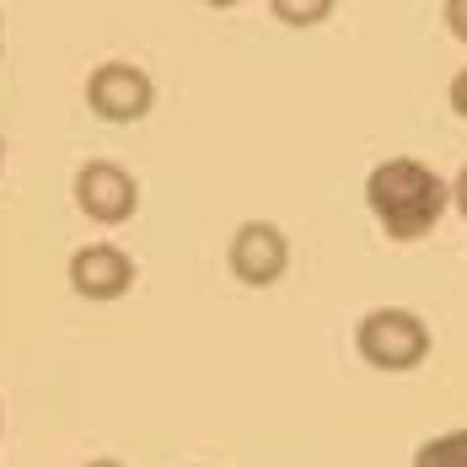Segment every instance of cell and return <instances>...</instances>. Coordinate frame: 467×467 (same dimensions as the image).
<instances>
[{
	"label": "cell",
	"mask_w": 467,
	"mask_h": 467,
	"mask_svg": "<svg viewBox=\"0 0 467 467\" xmlns=\"http://www.w3.org/2000/svg\"><path fill=\"white\" fill-rule=\"evenodd\" d=\"M366 210L376 215V226L392 242H420L451 210V183L435 178L414 156H387L366 178Z\"/></svg>",
	"instance_id": "obj_1"
},
{
	"label": "cell",
	"mask_w": 467,
	"mask_h": 467,
	"mask_svg": "<svg viewBox=\"0 0 467 467\" xmlns=\"http://www.w3.org/2000/svg\"><path fill=\"white\" fill-rule=\"evenodd\" d=\"M430 323L409 306H371L355 327V349L376 371H414L430 360Z\"/></svg>",
	"instance_id": "obj_2"
},
{
	"label": "cell",
	"mask_w": 467,
	"mask_h": 467,
	"mask_svg": "<svg viewBox=\"0 0 467 467\" xmlns=\"http://www.w3.org/2000/svg\"><path fill=\"white\" fill-rule=\"evenodd\" d=\"M87 108L102 124H140L156 108V81L130 59H108L87 76Z\"/></svg>",
	"instance_id": "obj_3"
},
{
	"label": "cell",
	"mask_w": 467,
	"mask_h": 467,
	"mask_svg": "<svg viewBox=\"0 0 467 467\" xmlns=\"http://www.w3.org/2000/svg\"><path fill=\"white\" fill-rule=\"evenodd\" d=\"M76 210L97 226H124L140 210V183L119 161H87L76 172Z\"/></svg>",
	"instance_id": "obj_4"
},
{
	"label": "cell",
	"mask_w": 467,
	"mask_h": 467,
	"mask_svg": "<svg viewBox=\"0 0 467 467\" xmlns=\"http://www.w3.org/2000/svg\"><path fill=\"white\" fill-rule=\"evenodd\" d=\"M232 275L253 290L275 285L290 269V236L275 226V221H242L232 232V253H226Z\"/></svg>",
	"instance_id": "obj_5"
},
{
	"label": "cell",
	"mask_w": 467,
	"mask_h": 467,
	"mask_svg": "<svg viewBox=\"0 0 467 467\" xmlns=\"http://www.w3.org/2000/svg\"><path fill=\"white\" fill-rule=\"evenodd\" d=\"M70 290L81 301H119L135 290V258L113 242H92V247H76L70 253Z\"/></svg>",
	"instance_id": "obj_6"
},
{
	"label": "cell",
	"mask_w": 467,
	"mask_h": 467,
	"mask_svg": "<svg viewBox=\"0 0 467 467\" xmlns=\"http://www.w3.org/2000/svg\"><path fill=\"white\" fill-rule=\"evenodd\" d=\"M414 467H467V430L430 435L420 451H414Z\"/></svg>",
	"instance_id": "obj_7"
},
{
	"label": "cell",
	"mask_w": 467,
	"mask_h": 467,
	"mask_svg": "<svg viewBox=\"0 0 467 467\" xmlns=\"http://www.w3.org/2000/svg\"><path fill=\"white\" fill-rule=\"evenodd\" d=\"M275 16H285L290 27H312V22H323V16H333V0H306V5H290V0H275Z\"/></svg>",
	"instance_id": "obj_8"
},
{
	"label": "cell",
	"mask_w": 467,
	"mask_h": 467,
	"mask_svg": "<svg viewBox=\"0 0 467 467\" xmlns=\"http://www.w3.org/2000/svg\"><path fill=\"white\" fill-rule=\"evenodd\" d=\"M441 16H446L451 38H462V44H467V0H446V5H441Z\"/></svg>",
	"instance_id": "obj_9"
},
{
	"label": "cell",
	"mask_w": 467,
	"mask_h": 467,
	"mask_svg": "<svg viewBox=\"0 0 467 467\" xmlns=\"http://www.w3.org/2000/svg\"><path fill=\"white\" fill-rule=\"evenodd\" d=\"M446 97H451V108H457V113L467 119V65L457 70V76H451V87H446Z\"/></svg>",
	"instance_id": "obj_10"
},
{
	"label": "cell",
	"mask_w": 467,
	"mask_h": 467,
	"mask_svg": "<svg viewBox=\"0 0 467 467\" xmlns=\"http://www.w3.org/2000/svg\"><path fill=\"white\" fill-rule=\"evenodd\" d=\"M451 204H457V215L467 221V167L457 172V183H451Z\"/></svg>",
	"instance_id": "obj_11"
},
{
	"label": "cell",
	"mask_w": 467,
	"mask_h": 467,
	"mask_svg": "<svg viewBox=\"0 0 467 467\" xmlns=\"http://www.w3.org/2000/svg\"><path fill=\"white\" fill-rule=\"evenodd\" d=\"M87 467H119V462H108V457H102V462H87Z\"/></svg>",
	"instance_id": "obj_12"
},
{
	"label": "cell",
	"mask_w": 467,
	"mask_h": 467,
	"mask_svg": "<svg viewBox=\"0 0 467 467\" xmlns=\"http://www.w3.org/2000/svg\"><path fill=\"white\" fill-rule=\"evenodd\" d=\"M0 167H5V145H0Z\"/></svg>",
	"instance_id": "obj_13"
}]
</instances>
